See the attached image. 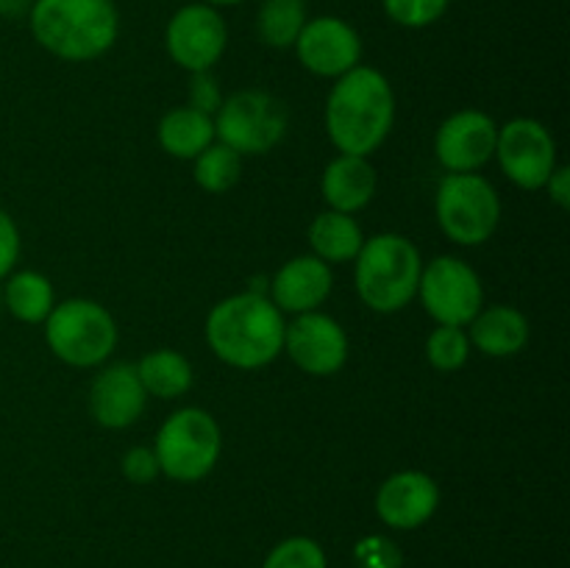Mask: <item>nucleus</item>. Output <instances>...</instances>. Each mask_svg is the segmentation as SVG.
<instances>
[{"instance_id":"nucleus-24","label":"nucleus","mask_w":570,"mask_h":568,"mask_svg":"<svg viewBox=\"0 0 570 568\" xmlns=\"http://www.w3.org/2000/svg\"><path fill=\"white\" fill-rule=\"evenodd\" d=\"M306 20V0H265L256 14V31L265 45L287 50L304 31Z\"/></svg>"},{"instance_id":"nucleus-31","label":"nucleus","mask_w":570,"mask_h":568,"mask_svg":"<svg viewBox=\"0 0 570 568\" xmlns=\"http://www.w3.org/2000/svg\"><path fill=\"white\" fill-rule=\"evenodd\" d=\"M189 104L193 109L204 111V115L215 117L217 109H220L223 104V95H220V87H217V78L212 76L209 70L206 72H189Z\"/></svg>"},{"instance_id":"nucleus-30","label":"nucleus","mask_w":570,"mask_h":568,"mask_svg":"<svg viewBox=\"0 0 570 568\" xmlns=\"http://www.w3.org/2000/svg\"><path fill=\"white\" fill-rule=\"evenodd\" d=\"M122 477L134 484H148L159 477V460H156L154 449L148 445H134L122 454Z\"/></svg>"},{"instance_id":"nucleus-26","label":"nucleus","mask_w":570,"mask_h":568,"mask_svg":"<svg viewBox=\"0 0 570 568\" xmlns=\"http://www.w3.org/2000/svg\"><path fill=\"white\" fill-rule=\"evenodd\" d=\"M471 356V340L462 326H440L426 337V360L434 371H460Z\"/></svg>"},{"instance_id":"nucleus-4","label":"nucleus","mask_w":570,"mask_h":568,"mask_svg":"<svg viewBox=\"0 0 570 568\" xmlns=\"http://www.w3.org/2000/svg\"><path fill=\"white\" fill-rule=\"evenodd\" d=\"M354 262L356 293L373 312H401L417 295L423 259L404 234L384 232L365 239Z\"/></svg>"},{"instance_id":"nucleus-16","label":"nucleus","mask_w":570,"mask_h":568,"mask_svg":"<svg viewBox=\"0 0 570 568\" xmlns=\"http://www.w3.org/2000/svg\"><path fill=\"white\" fill-rule=\"evenodd\" d=\"M440 488L426 471H399L382 482L376 512L387 527L417 529L438 512Z\"/></svg>"},{"instance_id":"nucleus-34","label":"nucleus","mask_w":570,"mask_h":568,"mask_svg":"<svg viewBox=\"0 0 570 568\" xmlns=\"http://www.w3.org/2000/svg\"><path fill=\"white\" fill-rule=\"evenodd\" d=\"M31 6L33 0H0V17H9V20H14V17H28Z\"/></svg>"},{"instance_id":"nucleus-18","label":"nucleus","mask_w":570,"mask_h":568,"mask_svg":"<svg viewBox=\"0 0 570 568\" xmlns=\"http://www.w3.org/2000/svg\"><path fill=\"white\" fill-rule=\"evenodd\" d=\"M321 193L334 212L354 215V212L365 209L376 195V170L367 156L340 154L323 170Z\"/></svg>"},{"instance_id":"nucleus-13","label":"nucleus","mask_w":570,"mask_h":568,"mask_svg":"<svg viewBox=\"0 0 570 568\" xmlns=\"http://www.w3.org/2000/svg\"><path fill=\"white\" fill-rule=\"evenodd\" d=\"M293 48L301 65L321 78L345 76L362 59V39L356 28L332 14L306 20Z\"/></svg>"},{"instance_id":"nucleus-28","label":"nucleus","mask_w":570,"mask_h":568,"mask_svg":"<svg viewBox=\"0 0 570 568\" xmlns=\"http://www.w3.org/2000/svg\"><path fill=\"white\" fill-rule=\"evenodd\" d=\"M451 0H382V9L395 26L426 28L445 14Z\"/></svg>"},{"instance_id":"nucleus-14","label":"nucleus","mask_w":570,"mask_h":568,"mask_svg":"<svg viewBox=\"0 0 570 568\" xmlns=\"http://www.w3.org/2000/svg\"><path fill=\"white\" fill-rule=\"evenodd\" d=\"M499 126L479 109H462L445 117L434 137V156L449 173H476L495 154Z\"/></svg>"},{"instance_id":"nucleus-12","label":"nucleus","mask_w":570,"mask_h":568,"mask_svg":"<svg viewBox=\"0 0 570 568\" xmlns=\"http://www.w3.org/2000/svg\"><path fill=\"white\" fill-rule=\"evenodd\" d=\"M282 351L309 376H332L348 362V334L332 315L304 312L284 329Z\"/></svg>"},{"instance_id":"nucleus-36","label":"nucleus","mask_w":570,"mask_h":568,"mask_svg":"<svg viewBox=\"0 0 570 568\" xmlns=\"http://www.w3.org/2000/svg\"><path fill=\"white\" fill-rule=\"evenodd\" d=\"M0 306H3V284H0Z\"/></svg>"},{"instance_id":"nucleus-1","label":"nucleus","mask_w":570,"mask_h":568,"mask_svg":"<svg viewBox=\"0 0 570 568\" xmlns=\"http://www.w3.org/2000/svg\"><path fill=\"white\" fill-rule=\"evenodd\" d=\"M395 123L393 84L376 67L356 65L337 78L326 100V131L340 154L371 156Z\"/></svg>"},{"instance_id":"nucleus-22","label":"nucleus","mask_w":570,"mask_h":568,"mask_svg":"<svg viewBox=\"0 0 570 568\" xmlns=\"http://www.w3.org/2000/svg\"><path fill=\"white\" fill-rule=\"evenodd\" d=\"M137 376L145 393L156 399H181L195 382L193 362L176 349H156L137 362Z\"/></svg>"},{"instance_id":"nucleus-6","label":"nucleus","mask_w":570,"mask_h":568,"mask_svg":"<svg viewBox=\"0 0 570 568\" xmlns=\"http://www.w3.org/2000/svg\"><path fill=\"white\" fill-rule=\"evenodd\" d=\"M45 343L72 368H95L115 351L117 323L92 298H67L45 317Z\"/></svg>"},{"instance_id":"nucleus-25","label":"nucleus","mask_w":570,"mask_h":568,"mask_svg":"<svg viewBox=\"0 0 570 568\" xmlns=\"http://www.w3.org/2000/svg\"><path fill=\"white\" fill-rule=\"evenodd\" d=\"M193 176L200 189L212 195H223L243 176V156L223 143H212L204 154L195 156Z\"/></svg>"},{"instance_id":"nucleus-3","label":"nucleus","mask_w":570,"mask_h":568,"mask_svg":"<svg viewBox=\"0 0 570 568\" xmlns=\"http://www.w3.org/2000/svg\"><path fill=\"white\" fill-rule=\"evenodd\" d=\"M28 26L48 53L92 61L117 42L120 14L115 0H33Z\"/></svg>"},{"instance_id":"nucleus-19","label":"nucleus","mask_w":570,"mask_h":568,"mask_svg":"<svg viewBox=\"0 0 570 568\" xmlns=\"http://www.w3.org/2000/svg\"><path fill=\"white\" fill-rule=\"evenodd\" d=\"M471 345H476L488 356H515L527 349L529 343V321L521 310L507 304L488 306L479 310V315L471 323Z\"/></svg>"},{"instance_id":"nucleus-15","label":"nucleus","mask_w":570,"mask_h":568,"mask_svg":"<svg viewBox=\"0 0 570 568\" xmlns=\"http://www.w3.org/2000/svg\"><path fill=\"white\" fill-rule=\"evenodd\" d=\"M148 404L142 382L137 376V365L117 362L104 368L92 379L89 388V412L104 429H126L139 421Z\"/></svg>"},{"instance_id":"nucleus-7","label":"nucleus","mask_w":570,"mask_h":568,"mask_svg":"<svg viewBox=\"0 0 570 568\" xmlns=\"http://www.w3.org/2000/svg\"><path fill=\"white\" fill-rule=\"evenodd\" d=\"M438 223L456 245H482L501 221V198L488 178L476 173H449L434 195Z\"/></svg>"},{"instance_id":"nucleus-17","label":"nucleus","mask_w":570,"mask_h":568,"mask_svg":"<svg viewBox=\"0 0 570 568\" xmlns=\"http://www.w3.org/2000/svg\"><path fill=\"white\" fill-rule=\"evenodd\" d=\"M332 287V265L317 259L315 254H304L293 256V259L278 267L276 276L271 278L267 298L278 306V312L304 315V312H315L328 298Z\"/></svg>"},{"instance_id":"nucleus-35","label":"nucleus","mask_w":570,"mask_h":568,"mask_svg":"<svg viewBox=\"0 0 570 568\" xmlns=\"http://www.w3.org/2000/svg\"><path fill=\"white\" fill-rule=\"evenodd\" d=\"M200 3H206V6H237V3H243V0H200Z\"/></svg>"},{"instance_id":"nucleus-29","label":"nucleus","mask_w":570,"mask_h":568,"mask_svg":"<svg viewBox=\"0 0 570 568\" xmlns=\"http://www.w3.org/2000/svg\"><path fill=\"white\" fill-rule=\"evenodd\" d=\"M356 566L360 568H401L399 546L390 543L387 538H362L354 549Z\"/></svg>"},{"instance_id":"nucleus-21","label":"nucleus","mask_w":570,"mask_h":568,"mask_svg":"<svg viewBox=\"0 0 570 568\" xmlns=\"http://www.w3.org/2000/svg\"><path fill=\"white\" fill-rule=\"evenodd\" d=\"M362 243H365L362 226L345 212H321L309 226L312 254L326 265H343V262L356 259Z\"/></svg>"},{"instance_id":"nucleus-32","label":"nucleus","mask_w":570,"mask_h":568,"mask_svg":"<svg viewBox=\"0 0 570 568\" xmlns=\"http://www.w3.org/2000/svg\"><path fill=\"white\" fill-rule=\"evenodd\" d=\"M17 259H20V228L14 217L0 206V282L14 271Z\"/></svg>"},{"instance_id":"nucleus-5","label":"nucleus","mask_w":570,"mask_h":568,"mask_svg":"<svg viewBox=\"0 0 570 568\" xmlns=\"http://www.w3.org/2000/svg\"><path fill=\"white\" fill-rule=\"evenodd\" d=\"M220 423L200 407H184L173 412L159 427L154 443L159 471L176 482H198L209 477L220 460Z\"/></svg>"},{"instance_id":"nucleus-9","label":"nucleus","mask_w":570,"mask_h":568,"mask_svg":"<svg viewBox=\"0 0 570 568\" xmlns=\"http://www.w3.org/2000/svg\"><path fill=\"white\" fill-rule=\"evenodd\" d=\"M417 295L440 326L465 329L484 306L482 278L460 256H438L423 265Z\"/></svg>"},{"instance_id":"nucleus-20","label":"nucleus","mask_w":570,"mask_h":568,"mask_svg":"<svg viewBox=\"0 0 570 568\" xmlns=\"http://www.w3.org/2000/svg\"><path fill=\"white\" fill-rule=\"evenodd\" d=\"M156 137L165 154L176 159H195L215 143V117L193 109V106H178L170 109L159 120Z\"/></svg>"},{"instance_id":"nucleus-23","label":"nucleus","mask_w":570,"mask_h":568,"mask_svg":"<svg viewBox=\"0 0 570 568\" xmlns=\"http://www.w3.org/2000/svg\"><path fill=\"white\" fill-rule=\"evenodd\" d=\"M3 306L22 323H45L56 306L53 284L37 271H11L3 284Z\"/></svg>"},{"instance_id":"nucleus-27","label":"nucleus","mask_w":570,"mask_h":568,"mask_svg":"<svg viewBox=\"0 0 570 568\" xmlns=\"http://www.w3.org/2000/svg\"><path fill=\"white\" fill-rule=\"evenodd\" d=\"M262 568H326V551L312 538H287L273 546Z\"/></svg>"},{"instance_id":"nucleus-10","label":"nucleus","mask_w":570,"mask_h":568,"mask_svg":"<svg viewBox=\"0 0 570 568\" xmlns=\"http://www.w3.org/2000/svg\"><path fill=\"white\" fill-rule=\"evenodd\" d=\"M501 170L521 189H543L557 167V143L549 128L532 117H515L499 128L495 154Z\"/></svg>"},{"instance_id":"nucleus-2","label":"nucleus","mask_w":570,"mask_h":568,"mask_svg":"<svg viewBox=\"0 0 570 568\" xmlns=\"http://www.w3.org/2000/svg\"><path fill=\"white\" fill-rule=\"evenodd\" d=\"M284 312L265 293H237L217 301L206 315V343L212 354L239 371L265 368L284 349Z\"/></svg>"},{"instance_id":"nucleus-11","label":"nucleus","mask_w":570,"mask_h":568,"mask_svg":"<svg viewBox=\"0 0 570 568\" xmlns=\"http://www.w3.org/2000/svg\"><path fill=\"white\" fill-rule=\"evenodd\" d=\"M228 45L226 20L215 6L187 3L170 17L165 28V48L170 59L187 72H206L220 61Z\"/></svg>"},{"instance_id":"nucleus-33","label":"nucleus","mask_w":570,"mask_h":568,"mask_svg":"<svg viewBox=\"0 0 570 568\" xmlns=\"http://www.w3.org/2000/svg\"><path fill=\"white\" fill-rule=\"evenodd\" d=\"M546 189H549V198L554 200L560 209H570V170L566 165H557L554 173L546 182Z\"/></svg>"},{"instance_id":"nucleus-8","label":"nucleus","mask_w":570,"mask_h":568,"mask_svg":"<svg viewBox=\"0 0 570 568\" xmlns=\"http://www.w3.org/2000/svg\"><path fill=\"white\" fill-rule=\"evenodd\" d=\"M287 134V109L265 89H243L220 104L215 115L217 143L239 156L271 154Z\"/></svg>"}]
</instances>
